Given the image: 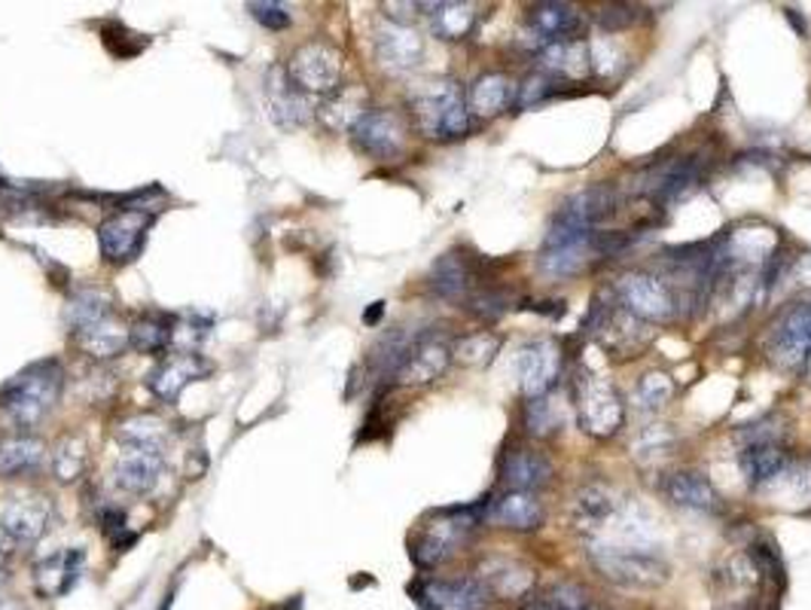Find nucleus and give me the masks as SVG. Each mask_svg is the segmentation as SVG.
<instances>
[{"label": "nucleus", "instance_id": "1", "mask_svg": "<svg viewBox=\"0 0 811 610\" xmlns=\"http://www.w3.org/2000/svg\"><path fill=\"white\" fill-rule=\"evenodd\" d=\"M62 388L64 372L55 360L31 364L0 388V416L13 431H31L55 409Z\"/></svg>", "mask_w": 811, "mask_h": 610}, {"label": "nucleus", "instance_id": "2", "mask_svg": "<svg viewBox=\"0 0 811 610\" xmlns=\"http://www.w3.org/2000/svg\"><path fill=\"white\" fill-rule=\"evenodd\" d=\"M412 114L428 138L455 140L470 132L467 98L455 80H431L412 95Z\"/></svg>", "mask_w": 811, "mask_h": 610}, {"label": "nucleus", "instance_id": "3", "mask_svg": "<svg viewBox=\"0 0 811 610\" xmlns=\"http://www.w3.org/2000/svg\"><path fill=\"white\" fill-rule=\"evenodd\" d=\"M589 559H592L598 571L608 577L610 583L625 586V589H660L672 577L668 561L641 547L596 544V547L589 549Z\"/></svg>", "mask_w": 811, "mask_h": 610}, {"label": "nucleus", "instance_id": "4", "mask_svg": "<svg viewBox=\"0 0 811 610\" xmlns=\"http://www.w3.org/2000/svg\"><path fill=\"white\" fill-rule=\"evenodd\" d=\"M573 407L580 428L592 437H610L625 421V403L620 391L596 372H580V379L573 381Z\"/></svg>", "mask_w": 811, "mask_h": 610}, {"label": "nucleus", "instance_id": "5", "mask_svg": "<svg viewBox=\"0 0 811 610\" xmlns=\"http://www.w3.org/2000/svg\"><path fill=\"white\" fill-rule=\"evenodd\" d=\"M291 83L303 95H336L343 80V55L324 40H308L284 64Z\"/></svg>", "mask_w": 811, "mask_h": 610}, {"label": "nucleus", "instance_id": "6", "mask_svg": "<svg viewBox=\"0 0 811 610\" xmlns=\"http://www.w3.org/2000/svg\"><path fill=\"white\" fill-rule=\"evenodd\" d=\"M473 522H476V509L470 507H455L440 513L436 522L424 525V532L419 534V540L412 547L415 565L419 568H436V565H443L455 553L457 544L464 540V534L473 528Z\"/></svg>", "mask_w": 811, "mask_h": 610}, {"label": "nucleus", "instance_id": "7", "mask_svg": "<svg viewBox=\"0 0 811 610\" xmlns=\"http://www.w3.org/2000/svg\"><path fill=\"white\" fill-rule=\"evenodd\" d=\"M617 299L625 312H632L638 320H650V324H662L677 312L672 287L665 284L660 275L650 272H632L617 284Z\"/></svg>", "mask_w": 811, "mask_h": 610}, {"label": "nucleus", "instance_id": "8", "mask_svg": "<svg viewBox=\"0 0 811 610\" xmlns=\"http://www.w3.org/2000/svg\"><path fill=\"white\" fill-rule=\"evenodd\" d=\"M586 19L583 13L573 7V3H537L528 10V19H525V28H528V38H525V46L537 55L540 50H546L549 43H565V40H577L583 34Z\"/></svg>", "mask_w": 811, "mask_h": 610}, {"label": "nucleus", "instance_id": "9", "mask_svg": "<svg viewBox=\"0 0 811 610\" xmlns=\"http://www.w3.org/2000/svg\"><path fill=\"white\" fill-rule=\"evenodd\" d=\"M152 223V211L144 208H123L116 211L102 223L98 229V244H102V254L110 263H128L140 254L144 239H147V229Z\"/></svg>", "mask_w": 811, "mask_h": 610}, {"label": "nucleus", "instance_id": "10", "mask_svg": "<svg viewBox=\"0 0 811 610\" xmlns=\"http://www.w3.org/2000/svg\"><path fill=\"white\" fill-rule=\"evenodd\" d=\"M351 138L372 159H393L406 147V119L397 111H367L351 128Z\"/></svg>", "mask_w": 811, "mask_h": 610}, {"label": "nucleus", "instance_id": "11", "mask_svg": "<svg viewBox=\"0 0 811 610\" xmlns=\"http://www.w3.org/2000/svg\"><path fill=\"white\" fill-rule=\"evenodd\" d=\"M558 372H561V351L552 339H534L522 345L516 357V376H519L522 395L528 400L549 395Z\"/></svg>", "mask_w": 811, "mask_h": 610}, {"label": "nucleus", "instance_id": "12", "mask_svg": "<svg viewBox=\"0 0 811 610\" xmlns=\"http://www.w3.org/2000/svg\"><path fill=\"white\" fill-rule=\"evenodd\" d=\"M772 357L784 369H799L811 357V303H797L778 320L772 336Z\"/></svg>", "mask_w": 811, "mask_h": 610}, {"label": "nucleus", "instance_id": "13", "mask_svg": "<svg viewBox=\"0 0 811 610\" xmlns=\"http://www.w3.org/2000/svg\"><path fill=\"white\" fill-rule=\"evenodd\" d=\"M372 46H376V59L381 67H388L393 74H406L415 71L424 59V40L415 28L397 25V22H385L376 28L372 34Z\"/></svg>", "mask_w": 811, "mask_h": 610}, {"label": "nucleus", "instance_id": "14", "mask_svg": "<svg viewBox=\"0 0 811 610\" xmlns=\"http://www.w3.org/2000/svg\"><path fill=\"white\" fill-rule=\"evenodd\" d=\"M419 604L424 610H485L488 592L476 577L424 580L419 589Z\"/></svg>", "mask_w": 811, "mask_h": 610}, {"label": "nucleus", "instance_id": "15", "mask_svg": "<svg viewBox=\"0 0 811 610\" xmlns=\"http://www.w3.org/2000/svg\"><path fill=\"white\" fill-rule=\"evenodd\" d=\"M208 372H211L208 360H202L196 351H192V355H180L178 351V355L166 357L159 367L152 369L147 385H150V391L159 397V400L175 403V400L190 388L192 381L204 379Z\"/></svg>", "mask_w": 811, "mask_h": 610}, {"label": "nucleus", "instance_id": "16", "mask_svg": "<svg viewBox=\"0 0 811 610\" xmlns=\"http://www.w3.org/2000/svg\"><path fill=\"white\" fill-rule=\"evenodd\" d=\"M449 360H452V345L436 339L433 333H428V336L415 339L412 351L406 355L403 367L397 369L393 379L400 381V385H428V381L443 376Z\"/></svg>", "mask_w": 811, "mask_h": 610}, {"label": "nucleus", "instance_id": "17", "mask_svg": "<svg viewBox=\"0 0 811 610\" xmlns=\"http://www.w3.org/2000/svg\"><path fill=\"white\" fill-rule=\"evenodd\" d=\"M266 107L268 116L281 128H299L308 119V95L296 90L287 71L275 64L266 74Z\"/></svg>", "mask_w": 811, "mask_h": 610}, {"label": "nucleus", "instance_id": "18", "mask_svg": "<svg viewBox=\"0 0 811 610\" xmlns=\"http://www.w3.org/2000/svg\"><path fill=\"white\" fill-rule=\"evenodd\" d=\"M698 180H702V159L684 156V159H672V162H665L662 168L646 171L644 192L653 202H674L677 196L693 190Z\"/></svg>", "mask_w": 811, "mask_h": 610}, {"label": "nucleus", "instance_id": "19", "mask_svg": "<svg viewBox=\"0 0 811 610\" xmlns=\"http://www.w3.org/2000/svg\"><path fill=\"white\" fill-rule=\"evenodd\" d=\"M482 589L504 601H519L534 589V571L513 559H485L480 568Z\"/></svg>", "mask_w": 811, "mask_h": 610}, {"label": "nucleus", "instance_id": "20", "mask_svg": "<svg viewBox=\"0 0 811 610\" xmlns=\"http://www.w3.org/2000/svg\"><path fill=\"white\" fill-rule=\"evenodd\" d=\"M162 476V452L147 449H126V455L116 461L114 483L126 495H150Z\"/></svg>", "mask_w": 811, "mask_h": 610}, {"label": "nucleus", "instance_id": "21", "mask_svg": "<svg viewBox=\"0 0 811 610\" xmlns=\"http://www.w3.org/2000/svg\"><path fill=\"white\" fill-rule=\"evenodd\" d=\"M485 519L497 528H513V532H537L546 522V513L540 501L531 492H507L497 497Z\"/></svg>", "mask_w": 811, "mask_h": 610}, {"label": "nucleus", "instance_id": "22", "mask_svg": "<svg viewBox=\"0 0 811 610\" xmlns=\"http://www.w3.org/2000/svg\"><path fill=\"white\" fill-rule=\"evenodd\" d=\"M501 476L509 485V492H537L552 483V461L534 449H516L504 458Z\"/></svg>", "mask_w": 811, "mask_h": 610}, {"label": "nucleus", "instance_id": "23", "mask_svg": "<svg viewBox=\"0 0 811 610\" xmlns=\"http://www.w3.org/2000/svg\"><path fill=\"white\" fill-rule=\"evenodd\" d=\"M0 525L15 540V547H31L38 544L43 532L50 528V504H43L40 497H28V501H15L3 509Z\"/></svg>", "mask_w": 811, "mask_h": 610}, {"label": "nucleus", "instance_id": "24", "mask_svg": "<svg viewBox=\"0 0 811 610\" xmlns=\"http://www.w3.org/2000/svg\"><path fill=\"white\" fill-rule=\"evenodd\" d=\"M665 495H668L674 507L696 509V513H710L720 504V497L714 492V485L708 483V476L696 471L672 473L668 483H665Z\"/></svg>", "mask_w": 811, "mask_h": 610}, {"label": "nucleus", "instance_id": "25", "mask_svg": "<svg viewBox=\"0 0 811 610\" xmlns=\"http://www.w3.org/2000/svg\"><path fill=\"white\" fill-rule=\"evenodd\" d=\"M83 561H86L83 549H67V553L46 559L38 568V589L46 598L67 596L83 574Z\"/></svg>", "mask_w": 811, "mask_h": 610}, {"label": "nucleus", "instance_id": "26", "mask_svg": "<svg viewBox=\"0 0 811 610\" xmlns=\"http://www.w3.org/2000/svg\"><path fill=\"white\" fill-rule=\"evenodd\" d=\"M784 464L787 452L778 443H748L738 452V467L754 488H762L769 480H775Z\"/></svg>", "mask_w": 811, "mask_h": 610}, {"label": "nucleus", "instance_id": "27", "mask_svg": "<svg viewBox=\"0 0 811 610\" xmlns=\"http://www.w3.org/2000/svg\"><path fill=\"white\" fill-rule=\"evenodd\" d=\"M513 102V83L504 74H482L467 92L470 116H497Z\"/></svg>", "mask_w": 811, "mask_h": 610}, {"label": "nucleus", "instance_id": "28", "mask_svg": "<svg viewBox=\"0 0 811 610\" xmlns=\"http://www.w3.org/2000/svg\"><path fill=\"white\" fill-rule=\"evenodd\" d=\"M76 345L92 357V360H114L128 348V330L119 327L116 320H102L95 327L76 333Z\"/></svg>", "mask_w": 811, "mask_h": 610}, {"label": "nucleus", "instance_id": "29", "mask_svg": "<svg viewBox=\"0 0 811 610\" xmlns=\"http://www.w3.org/2000/svg\"><path fill=\"white\" fill-rule=\"evenodd\" d=\"M476 25V7L449 0V3H431V28L440 40H464Z\"/></svg>", "mask_w": 811, "mask_h": 610}, {"label": "nucleus", "instance_id": "30", "mask_svg": "<svg viewBox=\"0 0 811 610\" xmlns=\"http://www.w3.org/2000/svg\"><path fill=\"white\" fill-rule=\"evenodd\" d=\"M116 440L126 445V449L162 452L168 443V428L166 421H159L156 416H135V419H126L119 424Z\"/></svg>", "mask_w": 811, "mask_h": 610}, {"label": "nucleus", "instance_id": "31", "mask_svg": "<svg viewBox=\"0 0 811 610\" xmlns=\"http://www.w3.org/2000/svg\"><path fill=\"white\" fill-rule=\"evenodd\" d=\"M107 318H110V296L104 291H92L89 287V291H76L67 299V327L74 330V336Z\"/></svg>", "mask_w": 811, "mask_h": 610}, {"label": "nucleus", "instance_id": "32", "mask_svg": "<svg viewBox=\"0 0 811 610\" xmlns=\"http://www.w3.org/2000/svg\"><path fill=\"white\" fill-rule=\"evenodd\" d=\"M617 509V495L604 485H586L580 495L573 497V522L583 528H596L608 522Z\"/></svg>", "mask_w": 811, "mask_h": 610}, {"label": "nucleus", "instance_id": "33", "mask_svg": "<svg viewBox=\"0 0 811 610\" xmlns=\"http://www.w3.org/2000/svg\"><path fill=\"white\" fill-rule=\"evenodd\" d=\"M470 287V269L457 254L440 256L431 269V291L443 299H457Z\"/></svg>", "mask_w": 811, "mask_h": 610}, {"label": "nucleus", "instance_id": "34", "mask_svg": "<svg viewBox=\"0 0 811 610\" xmlns=\"http://www.w3.org/2000/svg\"><path fill=\"white\" fill-rule=\"evenodd\" d=\"M677 385L668 372H646L638 379L632 391V407L638 412H660L672 403Z\"/></svg>", "mask_w": 811, "mask_h": 610}, {"label": "nucleus", "instance_id": "35", "mask_svg": "<svg viewBox=\"0 0 811 610\" xmlns=\"http://www.w3.org/2000/svg\"><path fill=\"white\" fill-rule=\"evenodd\" d=\"M171 320L166 315H144V318L128 330V345L140 355H159L171 345Z\"/></svg>", "mask_w": 811, "mask_h": 610}, {"label": "nucleus", "instance_id": "36", "mask_svg": "<svg viewBox=\"0 0 811 610\" xmlns=\"http://www.w3.org/2000/svg\"><path fill=\"white\" fill-rule=\"evenodd\" d=\"M769 495L790 497L787 504H811V464H790L787 461L781 473L762 485Z\"/></svg>", "mask_w": 811, "mask_h": 610}, {"label": "nucleus", "instance_id": "37", "mask_svg": "<svg viewBox=\"0 0 811 610\" xmlns=\"http://www.w3.org/2000/svg\"><path fill=\"white\" fill-rule=\"evenodd\" d=\"M596 256L592 251V239L583 244H568V248H549V251H540V269L546 275H556V278H565V275H577L583 272L586 263Z\"/></svg>", "mask_w": 811, "mask_h": 610}, {"label": "nucleus", "instance_id": "38", "mask_svg": "<svg viewBox=\"0 0 811 610\" xmlns=\"http://www.w3.org/2000/svg\"><path fill=\"white\" fill-rule=\"evenodd\" d=\"M43 455H46V449H43L40 440H31V437L10 440V443L0 445V476L31 471V467H38L40 461H43Z\"/></svg>", "mask_w": 811, "mask_h": 610}, {"label": "nucleus", "instance_id": "39", "mask_svg": "<svg viewBox=\"0 0 811 610\" xmlns=\"http://www.w3.org/2000/svg\"><path fill=\"white\" fill-rule=\"evenodd\" d=\"M497 348H501V339L495 333H473L452 345V357L464 367H485L497 355Z\"/></svg>", "mask_w": 811, "mask_h": 610}, {"label": "nucleus", "instance_id": "40", "mask_svg": "<svg viewBox=\"0 0 811 610\" xmlns=\"http://www.w3.org/2000/svg\"><path fill=\"white\" fill-rule=\"evenodd\" d=\"M565 90V80L561 76H552V74H544V71H534L525 83H522L516 95H513V102L516 107H537V104L549 102V98H556L558 92Z\"/></svg>", "mask_w": 811, "mask_h": 610}, {"label": "nucleus", "instance_id": "41", "mask_svg": "<svg viewBox=\"0 0 811 610\" xmlns=\"http://www.w3.org/2000/svg\"><path fill=\"white\" fill-rule=\"evenodd\" d=\"M525 428L534 437H552L561 428V412H558V403L552 400V395L534 397L531 403L525 407Z\"/></svg>", "mask_w": 811, "mask_h": 610}, {"label": "nucleus", "instance_id": "42", "mask_svg": "<svg viewBox=\"0 0 811 610\" xmlns=\"http://www.w3.org/2000/svg\"><path fill=\"white\" fill-rule=\"evenodd\" d=\"M52 467H55V476L64 480V483L76 480L86 467V445H83V440H76V437L74 440H62V445L52 455Z\"/></svg>", "mask_w": 811, "mask_h": 610}, {"label": "nucleus", "instance_id": "43", "mask_svg": "<svg viewBox=\"0 0 811 610\" xmlns=\"http://www.w3.org/2000/svg\"><path fill=\"white\" fill-rule=\"evenodd\" d=\"M540 610H592V604H589V596L580 586L558 583L546 592Z\"/></svg>", "mask_w": 811, "mask_h": 610}, {"label": "nucleus", "instance_id": "44", "mask_svg": "<svg viewBox=\"0 0 811 610\" xmlns=\"http://www.w3.org/2000/svg\"><path fill=\"white\" fill-rule=\"evenodd\" d=\"M360 98H364L360 92L348 95V98H345V95H339V98H336L330 107H324V119H327L333 128H345V126L355 128L357 119L367 114V111H364V104H360Z\"/></svg>", "mask_w": 811, "mask_h": 610}, {"label": "nucleus", "instance_id": "45", "mask_svg": "<svg viewBox=\"0 0 811 610\" xmlns=\"http://www.w3.org/2000/svg\"><path fill=\"white\" fill-rule=\"evenodd\" d=\"M509 308V296L504 291H480L467 299V312L480 320H497Z\"/></svg>", "mask_w": 811, "mask_h": 610}, {"label": "nucleus", "instance_id": "46", "mask_svg": "<svg viewBox=\"0 0 811 610\" xmlns=\"http://www.w3.org/2000/svg\"><path fill=\"white\" fill-rule=\"evenodd\" d=\"M638 19H641V13H638V7H632V3H608V7H601L596 13L598 28H604L608 34L632 28Z\"/></svg>", "mask_w": 811, "mask_h": 610}, {"label": "nucleus", "instance_id": "47", "mask_svg": "<svg viewBox=\"0 0 811 610\" xmlns=\"http://www.w3.org/2000/svg\"><path fill=\"white\" fill-rule=\"evenodd\" d=\"M247 10H251V15H254L260 25L272 28V31H284L293 22L291 10L284 3H272V0L268 3H247Z\"/></svg>", "mask_w": 811, "mask_h": 610}, {"label": "nucleus", "instance_id": "48", "mask_svg": "<svg viewBox=\"0 0 811 610\" xmlns=\"http://www.w3.org/2000/svg\"><path fill=\"white\" fill-rule=\"evenodd\" d=\"M622 52L610 43V40H598L589 46V71H601V74H617L620 71Z\"/></svg>", "mask_w": 811, "mask_h": 610}, {"label": "nucleus", "instance_id": "49", "mask_svg": "<svg viewBox=\"0 0 811 610\" xmlns=\"http://www.w3.org/2000/svg\"><path fill=\"white\" fill-rule=\"evenodd\" d=\"M672 443V431H662V428H653V431H646L641 440H638V458H650V455H662L665 449Z\"/></svg>", "mask_w": 811, "mask_h": 610}, {"label": "nucleus", "instance_id": "50", "mask_svg": "<svg viewBox=\"0 0 811 610\" xmlns=\"http://www.w3.org/2000/svg\"><path fill=\"white\" fill-rule=\"evenodd\" d=\"M13 549H15V540L10 537V534H7V528L0 525V561L7 559V556H10Z\"/></svg>", "mask_w": 811, "mask_h": 610}, {"label": "nucleus", "instance_id": "51", "mask_svg": "<svg viewBox=\"0 0 811 610\" xmlns=\"http://www.w3.org/2000/svg\"><path fill=\"white\" fill-rule=\"evenodd\" d=\"M381 308H385V303L372 305L367 315H364V320H367V324H376V320H379V315H381Z\"/></svg>", "mask_w": 811, "mask_h": 610}, {"label": "nucleus", "instance_id": "52", "mask_svg": "<svg viewBox=\"0 0 811 610\" xmlns=\"http://www.w3.org/2000/svg\"><path fill=\"white\" fill-rule=\"evenodd\" d=\"M7 580H10V577H7V568H3V561H0V592H3Z\"/></svg>", "mask_w": 811, "mask_h": 610}, {"label": "nucleus", "instance_id": "53", "mask_svg": "<svg viewBox=\"0 0 811 610\" xmlns=\"http://www.w3.org/2000/svg\"><path fill=\"white\" fill-rule=\"evenodd\" d=\"M0 610H19V604H13V601H3V604H0Z\"/></svg>", "mask_w": 811, "mask_h": 610}]
</instances>
